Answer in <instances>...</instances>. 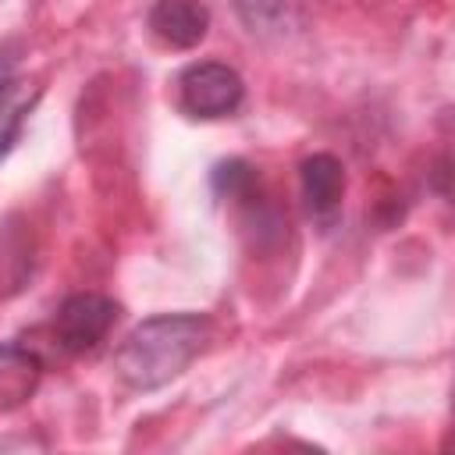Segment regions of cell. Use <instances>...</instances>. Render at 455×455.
<instances>
[{"mask_svg": "<svg viewBox=\"0 0 455 455\" xmlns=\"http://www.w3.org/2000/svg\"><path fill=\"white\" fill-rule=\"evenodd\" d=\"M213 327L199 313H160L142 320L117 348L114 370L135 391L164 387L210 345Z\"/></svg>", "mask_w": 455, "mask_h": 455, "instance_id": "6da1fadb", "label": "cell"}, {"mask_svg": "<svg viewBox=\"0 0 455 455\" xmlns=\"http://www.w3.org/2000/svg\"><path fill=\"white\" fill-rule=\"evenodd\" d=\"M242 100H245L242 75L220 60H199L178 75V107L188 117H203V121L228 117L242 107Z\"/></svg>", "mask_w": 455, "mask_h": 455, "instance_id": "7a4b0ae2", "label": "cell"}, {"mask_svg": "<svg viewBox=\"0 0 455 455\" xmlns=\"http://www.w3.org/2000/svg\"><path fill=\"white\" fill-rule=\"evenodd\" d=\"M117 316H121V306L110 295L75 291V295H68L60 302V309L53 316V341L71 355L96 352L107 341V334L117 323Z\"/></svg>", "mask_w": 455, "mask_h": 455, "instance_id": "3957f363", "label": "cell"}, {"mask_svg": "<svg viewBox=\"0 0 455 455\" xmlns=\"http://www.w3.org/2000/svg\"><path fill=\"white\" fill-rule=\"evenodd\" d=\"M299 181H302V199H306L309 217H316L320 224H334V217L341 213V199H345L341 160L331 153H313L302 160Z\"/></svg>", "mask_w": 455, "mask_h": 455, "instance_id": "277c9868", "label": "cell"}, {"mask_svg": "<svg viewBox=\"0 0 455 455\" xmlns=\"http://www.w3.org/2000/svg\"><path fill=\"white\" fill-rule=\"evenodd\" d=\"M149 32L171 50H192L210 32V11L199 0H156L149 7Z\"/></svg>", "mask_w": 455, "mask_h": 455, "instance_id": "5b68a950", "label": "cell"}, {"mask_svg": "<svg viewBox=\"0 0 455 455\" xmlns=\"http://www.w3.org/2000/svg\"><path fill=\"white\" fill-rule=\"evenodd\" d=\"M39 377H43V359L32 348L18 341L0 345V412L28 402L32 391L39 387Z\"/></svg>", "mask_w": 455, "mask_h": 455, "instance_id": "8992f818", "label": "cell"}, {"mask_svg": "<svg viewBox=\"0 0 455 455\" xmlns=\"http://www.w3.org/2000/svg\"><path fill=\"white\" fill-rule=\"evenodd\" d=\"M39 92H43V85L36 78H25V75L0 78V160L7 156L14 139L21 135L25 117L39 103Z\"/></svg>", "mask_w": 455, "mask_h": 455, "instance_id": "52a82bcc", "label": "cell"}, {"mask_svg": "<svg viewBox=\"0 0 455 455\" xmlns=\"http://www.w3.org/2000/svg\"><path fill=\"white\" fill-rule=\"evenodd\" d=\"M249 32H277L288 21V0H231Z\"/></svg>", "mask_w": 455, "mask_h": 455, "instance_id": "ba28073f", "label": "cell"}, {"mask_svg": "<svg viewBox=\"0 0 455 455\" xmlns=\"http://www.w3.org/2000/svg\"><path fill=\"white\" fill-rule=\"evenodd\" d=\"M252 185H256V174L245 160H228L213 171V188L228 199H245L252 192Z\"/></svg>", "mask_w": 455, "mask_h": 455, "instance_id": "9c48e42d", "label": "cell"}]
</instances>
